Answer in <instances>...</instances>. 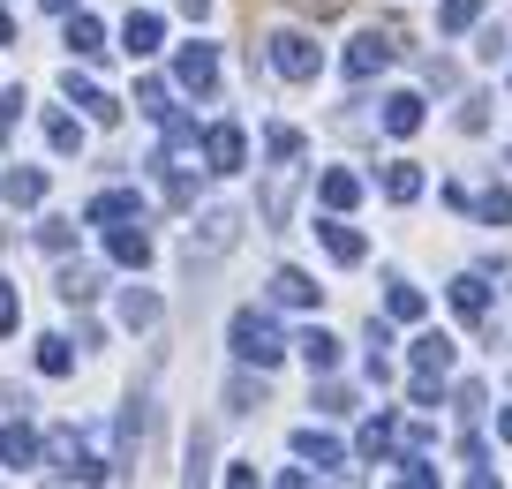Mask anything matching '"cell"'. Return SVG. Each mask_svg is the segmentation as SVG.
<instances>
[{
    "label": "cell",
    "mask_w": 512,
    "mask_h": 489,
    "mask_svg": "<svg viewBox=\"0 0 512 489\" xmlns=\"http://www.w3.org/2000/svg\"><path fill=\"white\" fill-rule=\"evenodd\" d=\"M505 158H512V151H505Z\"/></svg>",
    "instance_id": "cell-44"
},
{
    "label": "cell",
    "mask_w": 512,
    "mask_h": 489,
    "mask_svg": "<svg viewBox=\"0 0 512 489\" xmlns=\"http://www.w3.org/2000/svg\"><path fill=\"white\" fill-rule=\"evenodd\" d=\"M234 241H241V211H234V204L204 211V219L189 226V271H196V264H219V256L234 249Z\"/></svg>",
    "instance_id": "cell-2"
},
{
    "label": "cell",
    "mask_w": 512,
    "mask_h": 489,
    "mask_svg": "<svg viewBox=\"0 0 512 489\" xmlns=\"http://www.w3.org/2000/svg\"><path fill=\"white\" fill-rule=\"evenodd\" d=\"M91 294H98V271H91V264H68V271H61V301H68V309H83Z\"/></svg>",
    "instance_id": "cell-29"
},
{
    "label": "cell",
    "mask_w": 512,
    "mask_h": 489,
    "mask_svg": "<svg viewBox=\"0 0 512 489\" xmlns=\"http://www.w3.org/2000/svg\"><path fill=\"white\" fill-rule=\"evenodd\" d=\"M23 324V301H16V286H0V339Z\"/></svg>",
    "instance_id": "cell-37"
},
{
    "label": "cell",
    "mask_w": 512,
    "mask_h": 489,
    "mask_svg": "<svg viewBox=\"0 0 512 489\" xmlns=\"http://www.w3.org/2000/svg\"><path fill=\"white\" fill-rule=\"evenodd\" d=\"M46 8H53V16H68V8H76V0H46Z\"/></svg>",
    "instance_id": "cell-43"
},
{
    "label": "cell",
    "mask_w": 512,
    "mask_h": 489,
    "mask_svg": "<svg viewBox=\"0 0 512 489\" xmlns=\"http://www.w3.org/2000/svg\"><path fill=\"white\" fill-rule=\"evenodd\" d=\"M497 437H505V444H512V407H505V414H497Z\"/></svg>",
    "instance_id": "cell-42"
},
{
    "label": "cell",
    "mask_w": 512,
    "mask_h": 489,
    "mask_svg": "<svg viewBox=\"0 0 512 489\" xmlns=\"http://www.w3.org/2000/svg\"><path fill=\"white\" fill-rule=\"evenodd\" d=\"M475 219L482 226H512V189H482L475 196Z\"/></svg>",
    "instance_id": "cell-31"
},
{
    "label": "cell",
    "mask_w": 512,
    "mask_h": 489,
    "mask_svg": "<svg viewBox=\"0 0 512 489\" xmlns=\"http://www.w3.org/2000/svg\"><path fill=\"white\" fill-rule=\"evenodd\" d=\"M272 301H279V309H317V279L294 271V264H279L272 271Z\"/></svg>",
    "instance_id": "cell-14"
},
{
    "label": "cell",
    "mask_w": 512,
    "mask_h": 489,
    "mask_svg": "<svg viewBox=\"0 0 512 489\" xmlns=\"http://www.w3.org/2000/svg\"><path fill=\"white\" fill-rule=\"evenodd\" d=\"M317 196H324V211H354V204H362V181H354L347 166H332V174L317 181Z\"/></svg>",
    "instance_id": "cell-20"
},
{
    "label": "cell",
    "mask_w": 512,
    "mask_h": 489,
    "mask_svg": "<svg viewBox=\"0 0 512 489\" xmlns=\"http://www.w3.org/2000/svg\"><path fill=\"white\" fill-rule=\"evenodd\" d=\"M38 452H46V444H38V429L23 422V414L0 429V467H16V474H23V467H38Z\"/></svg>",
    "instance_id": "cell-10"
},
{
    "label": "cell",
    "mask_w": 512,
    "mask_h": 489,
    "mask_svg": "<svg viewBox=\"0 0 512 489\" xmlns=\"http://www.w3.org/2000/svg\"><path fill=\"white\" fill-rule=\"evenodd\" d=\"M452 316H460L467 332H490L497 316H490V271H460L452 279Z\"/></svg>",
    "instance_id": "cell-3"
},
{
    "label": "cell",
    "mask_w": 512,
    "mask_h": 489,
    "mask_svg": "<svg viewBox=\"0 0 512 489\" xmlns=\"http://www.w3.org/2000/svg\"><path fill=\"white\" fill-rule=\"evenodd\" d=\"M415 128H422V98L392 91V98H384V136H415Z\"/></svg>",
    "instance_id": "cell-19"
},
{
    "label": "cell",
    "mask_w": 512,
    "mask_h": 489,
    "mask_svg": "<svg viewBox=\"0 0 512 489\" xmlns=\"http://www.w3.org/2000/svg\"><path fill=\"white\" fill-rule=\"evenodd\" d=\"M294 347H302V362H309V377H332L339 369V339L324 332V324H309L302 339H294Z\"/></svg>",
    "instance_id": "cell-15"
},
{
    "label": "cell",
    "mask_w": 512,
    "mask_h": 489,
    "mask_svg": "<svg viewBox=\"0 0 512 489\" xmlns=\"http://www.w3.org/2000/svg\"><path fill=\"white\" fill-rule=\"evenodd\" d=\"M8 38H16V16H8V8H0V46H8Z\"/></svg>",
    "instance_id": "cell-41"
},
{
    "label": "cell",
    "mask_w": 512,
    "mask_h": 489,
    "mask_svg": "<svg viewBox=\"0 0 512 489\" xmlns=\"http://www.w3.org/2000/svg\"><path fill=\"white\" fill-rule=\"evenodd\" d=\"M384 196H392V204H415L422 196V166L415 158H392V166H384Z\"/></svg>",
    "instance_id": "cell-21"
},
{
    "label": "cell",
    "mask_w": 512,
    "mask_h": 489,
    "mask_svg": "<svg viewBox=\"0 0 512 489\" xmlns=\"http://www.w3.org/2000/svg\"><path fill=\"white\" fill-rule=\"evenodd\" d=\"M272 68L287 83H309L324 68V53H317V38H302V31H272Z\"/></svg>",
    "instance_id": "cell-4"
},
{
    "label": "cell",
    "mask_w": 512,
    "mask_h": 489,
    "mask_svg": "<svg viewBox=\"0 0 512 489\" xmlns=\"http://www.w3.org/2000/svg\"><path fill=\"white\" fill-rule=\"evenodd\" d=\"M400 452V422H392V414H377V422L362 429V459H392Z\"/></svg>",
    "instance_id": "cell-26"
},
{
    "label": "cell",
    "mask_w": 512,
    "mask_h": 489,
    "mask_svg": "<svg viewBox=\"0 0 512 489\" xmlns=\"http://www.w3.org/2000/svg\"><path fill=\"white\" fill-rule=\"evenodd\" d=\"M61 91H68V98H76V106H83V113H91V121H98V128H113V121H121V98H106V91H98V83H91V76H76V68H68V76H61Z\"/></svg>",
    "instance_id": "cell-8"
},
{
    "label": "cell",
    "mask_w": 512,
    "mask_h": 489,
    "mask_svg": "<svg viewBox=\"0 0 512 489\" xmlns=\"http://www.w3.org/2000/svg\"><path fill=\"white\" fill-rule=\"evenodd\" d=\"M136 113H151V121H166V113H174V106H166V83H159V76L136 83Z\"/></svg>",
    "instance_id": "cell-34"
},
{
    "label": "cell",
    "mask_w": 512,
    "mask_h": 489,
    "mask_svg": "<svg viewBox=\"0 0 512 489\" xmlns=\"http://www.w3.org/2000/svg\"><path fill=\"white\" fill-rule=\"evenodd\" d=\"M294 452L309 459L317 474H332V467H347V452H339V437H324V429H294Z\"/></svg>",
    "instance_id": "cell-16"
},
{
    "label": "cell",
    "mask_w": 512,
    "mask_h": 489,
    "mask_svg": "<svg viewBox=\"0 0 512 489\" xmlns=\"http://www.w3.org/2000/svg\"><path fill=\"white\" fill-rule=\"evenodd\" d=\"M347 407H354V399L339 392V384H324V392H317V414H347Z\"/></svg>",
    "instance_id": "cell-39"
},
{
    "label": "cell",
    "mask_w": 512,
    "mask_h": 489,
    "mask_svg": "<svg viewBox=\"0 0 512 489\" xmlns=\"http://www.w3.org/2000/svg\"><path fill=\"white\" fill-rule=\"evenodd\" d=\"M38 369H46V377H68V369H76V347H68V339H38Z\"/></svg>",
    "instance_id": "cell-32"
},
{
    "label": "cell",
    "mask_w": 512,
    "mask_h": 489,
    "mask_svg": "<svg viewBox=\"0 0 512 489\" xmlns=\"http://www.w3.org/2000/svg\"><path fill=\"white\" fill-rule=\"evenodd\" d=\"M422 309H430V301H422V286L392 279V294H384V316H392V324H422Z\"/></svg>",
    "instance_id": "cell-22"
},
{
    "label": "cell",
    "mask_w": 512,
    "mask_h": 489,
    "mask_svg": "<svg viewBox=\"0 0 512 489\" xmlns=\"http://www.w3.org/2000/svg\"><path fill=\"white\" fill-rule=\"evenodd\" d=\"M68 46H76L83 61H98V53H106V31H98V16H83V8H68Z\"/></svg>",
    "instance_id": "cell-23"
},
{
    "label": "cell",
    "mask_w": 512,
    "mask_h": 489,
    "mask_svg": "<svg viewBox=\"0 0 512 489\" xmlns=\"http://www.w3.org/2000/svg\"><path fill=\"white\" fill-rule=\"evenodd\" d=\"M0 196L16 211H31V204H46V174L38 166H8V181H0Z\"/></svg>",
    "instance_id": "cell-17"
},
{
    "label": "cell",
    "mask_w": 512,
    "mask_h": 489,
    "mask_svg": "<svg viewBox=\"0 0 512 489\" xmlns=\"http://www.w3.org/2000/svg\"><path fill=\"white\" fill-rule=\"evenodd\" d=\"M16 121H23V91H0V143L16 136Z\"/></svg>",
    "instance_id": "cell-36"
},
{
    "label": "cell",
    "mask_w": 512,
    "mask_h": 489,
    "mask_svg": "<svg viewBox=\"0 0 512 489\" xmlns=\"http://www.w3.org/2000/svg\"><path fill=\"white\" fill-rule=\"evenodd\" d=\"M226 347H234L241 369H272L279 354H287V339H279V324L264 309H234V324H226Z\"/></svg>",
    "instance_id": "cell-1"
},
{
    "label": "cell",
    "mask_w": 512,
    "mask_h": 489,
    "mask_svg": "<svg viewBox=\"0 0 512 489\" xmlns=\"http://www.w3.org/2000/svg\"><path fill=\"white\" fill-rule=\"evenodd\" d=\"M106 249H113V264H128V271H144V264H151V234H144L136 219L106 226Z\"/></svg>",
    "instance_id": "cell-12"
},
{
    "label": "cell",
    "mask_w": 512,
    "mask_h": 489,
    "mask_svg": "<svg viewBox=\"0 0 512 489\" xmlns=\"http://www.w3.org/2000/svg\"><path fill=\"white\" fill-rule=\"evenodd\" d=\"M317 241H324V256H332V264H362V256H369V241L354 234L339 211H332V219H317Z\"/></svg>",
    "instance_id": "cell-9"
},
{
    "label": "cell",
    "mask_w": 512,
    "mask_h": 489,
    "mask_svg": "<svg viewBox=\"0 0 512 489\" xmlns=\"http://www.w3.org/2000/svg\"><path fill=\"white\" fill-rule=\"evenodd\" d=\"M226 407H234V414H256V407H264V369H256V377H234V384H226Z\"/></svg>",
    "instance_id": "cell-30"
},
{
    "label": "cell",
    "mask_w": 512,
    "mask_h": 489,
    "mask_svg": "<svg viewBox=\"0 0 512 489\" xmlns=\"http://www.w3.org/2000/svg\"><path fill=\"white\" fill-rule=\"evenodd\" d=\"M91 226H121V219H144V196L136 189H106V196H91V211H83Z\"/></svg>",
    "instance_id": "cell-13"
},
{
    "label": "cell",
    "mask_w": 512,
    "mask_h": 489,
    "mask_svg": "<svg viewBox=\"0 0 512 489\" xmlns=\"http://www.w3.org/2000/svg\"><path fill=\"white\" fill-rule=\"evenodd\" d=\"M68 241H76V226H68V219H46V226H38V249H53V256H61Z\"/></svg>",
    "instance_id": "cell-35"
},
{
    "label": "cell",
    "mask_w": 512,
    "mask_h": 489,
    "mask_svg": "<svg viewBox=\"0 0 512 489\" xmlns=\"http://www.w3.org/2000/svg\"><path fill=\"white\" fill-rule=\"evenodd\" d=\"M159 38H166V23L151 16V8H136V16L121 23V53H128V61H151V53H159Z\"/></svg>",
    "instance_id": "cell-11"
},
{
    "label": "cell",
    "mask_w": 512,
    "mask_h": 489,
    "mask_svg": "<svg viewBox=\"0 0 512 489\" xmlns=\"http://www.w3.org/2000/svg\"><path fill=\"white\" fill-rule=\"evenodd\" d=\"M241 158H249V136H241V121L204 128V166H211V174H241Z\"/></svg>",
    "instance_id": "cell-7"
},
{
    "label": "cell",
    "mask_w": 512,
    "mask_h": 489,
    "mask_svg": "<svg viewBox=\"0 0 512 489\" xmlns=\"http://www.w3.org/2000/svg\"><path fill=\"white\" fill-rule=\"evenodd\" d=\"M46 143H53L61 158H76V151H83V121H76V113H46Z\"/></svg>",
    "instance_id": "cell-27"
},
{
    "label": "cell",
    "mask_w": 512,
    "mask_h": 489,
    "mask_svg": "<svg viewBox=\"0 0 512 489\" xmlns=\"http://www.w3.org/2000/svg\"><path fill=\"white\" fill-rule=\"evenodd\" d=\"M302 16H317V23H332V16H347V0H294Z\"/></svg>",
    "instance_id": "cell-38"
},
{
    "label": "cell",
    "mask_w": 512,
    "mask_h": 489,
    "mask_svg": "<svg viewBox=\"0 0 512 489\" xmlns=\"http://www.w3.org/2000/svg\"><path fill=\"white\" fill-rule=\"evenodd\" d=\"M392 53H400V31H362V38L347 46V76L369 83L377 68H392Z\"/></svg>",
    "instance_id": "cell-5"
},
{
    "label": "cell",
    "mask_w": 512,
    "mask_h": 489,
    "mask_svg": "<svg viewBox=\"0 0 512 489\" xmlns=\"http://www.w3.org/2000/svg\"><path fill=\"white\" fill-rule=\"evenodd\" d=\"M174 83L181 91H219V46H204V38H196V46H181V61H174Z\"/></svg>",
    "instance_id": "cell-6"
},
{
    "label": "cell",
    "mask_w": 512,
    "mask_h": 489,
    "mask_svg": "<svg viewBox=\"0 0 512 489\" xmlns=\"http://www.w3.org/2000/svg\"><path fill=\"white\" fill-rule=\"evenodd\" d=\"M264 151H272V166H279V158H302V128H287V121L264 128Z\"/></svg>",
    "instance_id": "cell-33"
},
{
    "label": "cell",
    "mask_w": 512,
    "mask_h": 489,
    "mask_svg": "<svg viewBox=\"0 0 512 489\" xmlns=\"http://www.w3.org/2000/svg\"><path fill=\"white\" fill-rule=\"evenodd\" d=\"M415 377H452V339L445 332H422L415 339Z\"/></svg>",
    "instance_id": "cell-18"
},
{
    "label": "cell",
    "mask_w": 512,
    "mask_h": 489,
    "mask_svg": "<svg viewBox=\"0 0 512 489\" xmlns=\"http://www.w3.org/2000/svg\"><path fill=\"white\" fill-rule=\"evenodd\" d=\"M181 16H189V23H204V16H211V0H181Z\"/></svg>",
    "instance_id": "cell-40"
},
{
    "label": "cell",
    "mask_w": 512,
    "mask_h": 489,
    "mask_svg": "<svg viewBox=\"0 0 512 489\" xmlns=\"http://www.w3.org/2000/svg\"><path fill=\"white\" fill-rule=\"evenodd\" d=\"M287 204H294V158H279L272 189H264V219H272V226H287Z\"/></svg>",
    "instance_id": "cell-24"
},
{
    "label": "cell",
    "mask_w": 512,
    "mask_h": 489,
    "mask_svg": "<svg viewBox=\"0 0 512 489\" xmlns=\"http://www.w3.org/2000/svg\"><path fill=\"white\" fill-rule=\"evenodd\" d=\"M475 23H482V0H445V8H437V31H445V38L475 31Z\"/></svg>",
    "instance_id": "cell-28"
},
{
    "label": "cell",
    "mask_w": 512,
    "mask_h": 489,
    "mask_svg": "<svg viewBox=\"0 0 512 489\" xmlns=\"http://www.w3.org/2000/svg\"><path fill=\"white\" fill-rule=\"evenodd\" d=\"M121 324H128V332L159 324V294H151V286H128V294H121Z\"/></svg>",
    "instance_id": "cell-25"
}]
</instances>
